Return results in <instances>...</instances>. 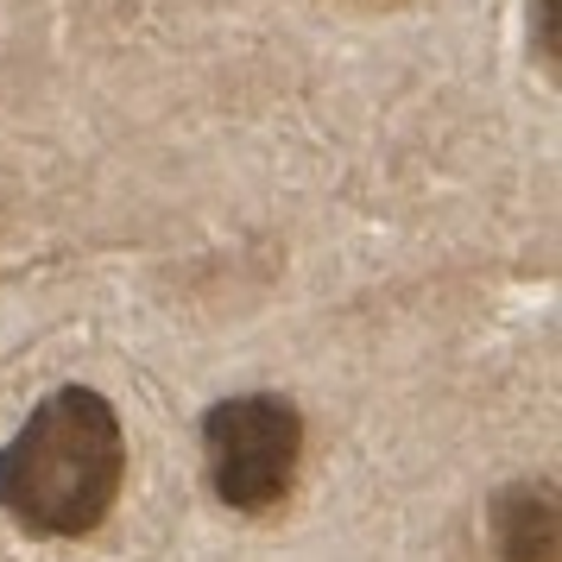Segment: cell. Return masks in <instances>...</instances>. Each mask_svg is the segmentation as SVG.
Returning <instances> with one entry per match:
<instances>
[{
  "label": "cell",
  "mask_w": 562,
  "mask_h": 562,
  "mask_svg": "<svg viewBox=\"0 0 562 562\" xmlns=\"http://www.w3.org/2000/svg\"><path fill=\"white\" fill-rule=\"evenodd\" d=\"M127 486V430L102 392L64 385L0 449V506L38 537H89Z\"/></svg>",
  "instance_id": "1"
},
{
  "label": "cell",
  "mask_w": 562,
  "mask_h": 562,
  "mask_svg": "<svg viewBox=\"0 0 562 562\" xmlns=\"http://www.w3.org/2000/svg\"><path fill=\"white\" fill-rule=\"evenodd\" d=\"M203 461L209 486L228 512H279L297 486V461H304V417L279 392H240L209 405L203 417Z\"/></svg>",
  "instance_id": "2"
},
{
  "label": "cell",
  "mask_w": 562,
  "mask_h": 562,
  "mask_svg": "<svg viewBox=\"0 0 562 562\" xmlns=\"http://www.w3.org/2000/svg\"><path fill=\"white\" fill-rule=\"evenodd\" d=\"M557 486L543 481H518L493 499V543H499V562H557Z\"/></svg>",
  "instance_id": "3"
}]
</instances>
